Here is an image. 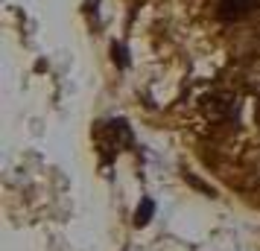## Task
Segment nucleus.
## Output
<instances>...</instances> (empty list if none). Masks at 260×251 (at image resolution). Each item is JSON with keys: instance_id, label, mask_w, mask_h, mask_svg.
<instances>
[{"instance_id": "obj_1", "label": "nucleus", "mask_w": 260, "mask_h": 251, "mask_svg": "<svg viewBox=\"0 0 260 251\" xmlns=\"http://www.w3.org/2000/svg\"><path fill=\"white\" fill-rule=\"evenodd\" d=\"M94 140H96V149H100L103 164H111L126 146L135 144L126 120H100L94 126Z\"/></svg>"}, {"instance_id": "obj_2", "label": "nucleus", "mask_w": 260, "mask_h": 251, "mask_svg": "<svg viewBox=\"0 0 260 251\" xmlns=\"http://www.w3.org/2000/svg\"><path fill=\"white\" fill-rule=\"evenodd\" d=\"M202 111L211 120H231L237 114V96L228 91H211L202 96Z\"/></svg>"}, {"instance_id": "obj_3", "label": "nucleus", "mask_w": 260, "mask_h": 251, "mask_svg": "<svg viewBox=\"0 0 260 251\" xmlns=\"http://www.w3.org/2000/svg\"><path fill=\"white\" fill-rule=\"evenodd\" d=\"M260 9V0H219L216 6V18L225 24H237L246 21L248 15H254Z\"/></svg>"}, {"instance_id": "obj_4", "label": "nucleus", "mask_w": 260, "mask_h": 251, "mask_svg": "<svg viewBox=\"0 0 260 251\" xmlns=\"http://www.w3.org/2000/svg\"><path fill=\"white\" fill-rule=\"evenodd\" d=\"M152 213H155V202L152 199H141L138 210H135V228H143L149 219H152Z\"/></svg>"}, {"instance_id": "obj_5", "label": "nucleus", "mask_w": 260, "mask_h": 251, "mask_svg": "<svg viewBox=\"0 0 260 251\" xmlns=\"http://www.w3.org/2000/svg\"><path fill=\"white\" fill-rule=\"evenodd\" d=\"M111 53H114V61H117L120 67H129V56H126V47H123V44H114Z\"/></svg>"}]
</instances>
